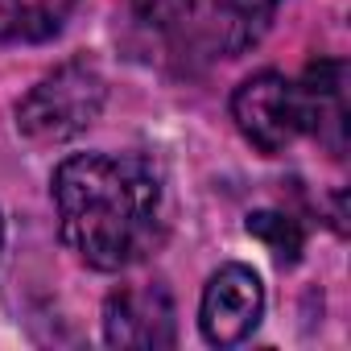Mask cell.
<instances>
[{"instance_id": "obj_1", "label": "cell", "mask_w": 351, "mask_h": 351, "mask_svg": "<svg viewBox=\"0 0 351 351\" xmlns=\"http://www.w3.org/2000/svg\"><path fill=\"white\" fill-rule=\"evenodd\" d=\"M50 195L58 236L87 269H132L165 240V182L145 153H75Z\"/></svg>"}, {"instance_id": "obj_2", "label": "cell", "mask_w": 351, "mask_h": 351, "mask_svg": "<svg viewBox=\"0 0 351 351\" xmlns=\"http://www.w3.org/2000/svg\"><path fill=\"white\" fill-rule=\"evenodd\" d=\"M104 99V75L87 58H71L54 66L38 87H29V95L17 104V132L29 145H62L99 120Z\"/></svg>"}, {"instance_id": "obj_3", "label": "cell", "mask_w": 351, "mask_h": 351, "mask_svg": "<svg viewBox=\"0 0 351 351\" xmlns=\"http://www.w3.org/2000/svg\"><path fill=\"white\" fill-rule=\"evenodd\" d=\"M104 339L124 351H161L178 343V310L161 281L120 285L104 306Z\"/></svg>"}, {"instance_id": "obj_4", "label": "cell", "mask_w": 351, "mask_h": 351, "mask_svg": "<svg viewBox=\"0 0 351 351\" xmlns=\"http://www.w3.org/2000/svg\"><path fill=\"white\" fill-rule=\"evenodd\" d=\"M232 120L261 153H285L302 132L293 83L277 71H261L244 79L232 95Z\"/></svg>"}, {"instance_id": "obj_5", "label": "cell", "mask_w": 351, "mask_h": 351, "mask_svg": "<svg viewBox=\"0 0 351 351\" xmlns=\"http://www.w3.org/2000/svg\"><path fill=\"white\" fill-rule=\"evenodd\" d=\"M265 314V285L248 265H223L211 273L203 302H199V326L211 347H236L244 343Z\"/></svg>"}, {"instance_id": "obj_6", "label": "cell", "mask_w": 351, "mask_h": 351, "mask_svg": "<svg viewBox=\"0 0 351 351\" xmlns=\"http://www.w3.org/2000/svg\"><path fill=\"white\" fill-rule=\"evenodd\" d=\"M298 124L310 132L330 157L347 153V62L318 58L306 66L302 83H293Z\"/></svg>"}, {"instance_id": "obj_7", "label": "cell", "mask_w": 351, "mask_h": 351, "mask_svg": "<svg viewBox=\"0 0 351 351\" xmlns=\"http://www.w3.org/2000/svg\"><path fill=\"white\" fill-rule=\"evenodd\" d=\"M71 9L75 0H0V42H50Z\"/></svg>"}, {"instance_id": "obj_8", "label": "cell", "mask_w": 351, "mask_h": 351, "mask_svg": "<svg viewBox=\"0 0 351 351\" xmlns=\"http://www.w3.org/2000/svg\"><path fill=\"white\" fill-rule=\"evenodd\" d=\"M248 236H256L277 265H298L302 248H306V232L293 215L285 211H252L248 215Z\"/></svg>"}, {"instance_id": "obj_9", "label": "cell", "mask_w": 351, "mask_h": 351, "mask_svg": "<svg viewBox=\"0 0 351 351\" xmlns=\"http://www.w3.org/2000/svg\"><path fill=\"white\" fill-rule=\"evenodd\" d=\"M277 5L281 0H223V29H228L232 50L256 42L261 29L269 25V17L277 13Z\"/></svg>"}, {"instance_id": "obj_10", "label": "cell", "mask_w": 351, "mask_h": 351, "mask_svg": "<svg viewBox=\"0 0 351 351\" xmlns=\"http://www.w3.org/2000/svg\"><path fill=\"white\" fill-rule=\"evenodd\" d=\"M195 0H132V13L153 29H182L191 21Z\"/></svg>"}, {"instance_id": "obj_11", "label": "cell", "mask_w": 351, "mask_h": 351, "mask_svg": "<svg viewBox=\"0 0 351 351\" xmlns=\"http://www.w3.org/2000/svg\"><path fill=\"white\" fill-rule=\"evenodd\" d=\"M0 244H5V219H0Z\"/></svg>"}]
</instances>
